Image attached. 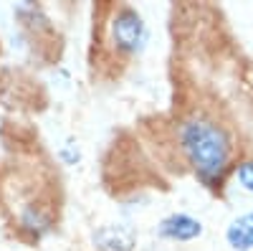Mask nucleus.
Returning <instances> with one entry per match:
<instances>
[{"instance_id": "nucleus-1", "label": "nucleus", "mask_w": 253, "mask_h": 251, "mask_svg": "<svg viewBox=\"0 0 253 251\" xmlns=\"http://www.w3.org/2000/svg\"><path fill=\"white\" fill-rule=\"evenodd\" d=\"M175 148L203 188L223 191L236 165V140L228 124L210 112H190L175 124Z\"/></svg>"}, {"instance_id": "nucleus-7", "label": "nucleus", "mask_w": 253, "mask_h": 251, "mask_svg": "<svg viewBox=\"0 0 253 251\" xmlns=\"http://www.w3.org/2000/svg\"><path fill=\"white\" fill-rule=\"evenodd\" d=\"M58 157H61V162H66V165H76L81 160V152H79V148H76L74 142H66L58 150Z\"/></svg>"}, {"instance_id": "nucleus-3", "label": "nucleus", "mask_w": 253, "mask_h": 251, "mask_svg": "<svg viewBox=\"0 0 253 251\" xmlns=\"http://www.w3.org/2000/svg\"><path fill=\"white\" fill-rule=\"evenodd\" d=\"M203 221L190 213H167L157 223V236L172 244H190L203 236Z\"/></svg>"}, {"instance_id": "nucleus-5", "label": "nucleus", "mask_w": 253, "mask_h": 251, "mask_svg": "<svg viewBox=\"0 0 253 251\" xmlns=\"http://www.w3.org/2000/svg\"><path fill=\"white\" fill-rule=\"evenodd\" d=\"M225 241L233 251H253V211L236 216L225 226Z\"/></svg>"}, {"instance_id": "nucleus-6", "label": "nucleus", "mask_w": 253, "mask_h": 251, "mask_svg": "<svg viewBox=\"0 0 253 251\" xmlns=\"http://www.w3.org/2000/svg\"><path fill=\"white\" fill-rule=\"evenodd\" d=\"M233 178H236V183L243 188L246 193L253 196V157L238 160V162L233 165Z\"/></svg>"}, {"instance_id": "nucleus-4", "label": "nucleus", "mask_w": 253, "mask_h": 251, "mask_svg": "<svg viewBox=\"0 0 253 251\" xmlns=\"http://www.w3.org/2000/svg\"><path fill=\"white\" fill-rule=\"evenodd\" d=\"M137 231L129 223H104L91 231V244L96 251H134Z\"/></svg>"}, {"instance_id": "nucleus-2", "label": "nucleus", "mask_w": 253, "mask_h": 251, "mask_svg": "<svg viewBox=\"0 0 253 251\" xmlns=\"http://www.w3.org/2000/svg\"><path fill=\"white\" fill-rule=\"evenodd\" d=\"M99 41L101 56H109L112 61H129L144 51L150 41V28L134 5H109Z\"/></svg>"}]
</instances>
